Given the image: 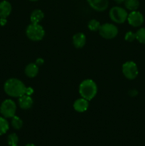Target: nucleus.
<instances>
[{
	"instance_id": "24",
	"label": "nucleus",
	"mask_w": 145,
	"mask_h": 146,
	"mask_svg": "<svg viewBox=\"0 0 145 146\" xmlns=\"http://www.w3.org/2000/svg\"><path fill=\"white\" fill-rule=\"evenodd\" d=\"M44 61L42 59V58H38V59L36 60V64L37 66H40V65H42L43 64H44Z\"/></svg>"
},
{
	"instance_id": "22",
	"label": "nucleus",
	"mask_w": 145,
	"mask_h": 146,
	"mask_svg": "<svg viewBox=\"0 0 145 146\" xmlns=\"http://www.w3.org/2000/svg\"><path fill=\"white\" fill-rule=\"evenodd\" d=\"M125 39L127 41H129V42H132L134 40L136 39V34L133 33L132 31H128L127 32V34H125Z\"/></svg>"
},
{
	"instance_id": "28",
	"label": "nucleus",
	"mask_w": 145,
	"mask_h": 146,
	"mask_svg": "<svg viewBox=\"0 0 145 146\" xmlns=\"http://www.w3.org/2000/svg\"><path fill=\"white\" fill-rule=\"evenodd\" d=\"M25 146H36L34 144H32V143H28L27 144V145H26Z\"/></svg>"
},
{
	"instance_id": "14",
	"label": "nucleus",
	"mask_w": 145,
	"mask_h": 146,
	"mask_svg": "<svg viewBox=\"0 0 145 146\" xmlns=\"http://www.w3.org/2000/svg\"><path fill=\"white\" fill-rule=\"evenodd\" d=\"M38 73V66L36 64H28L25 68V74L29 78H34L36 76Z\"/></svg>"
},
{
	"instance_id": "29",
	"label": "nucleus",
	"mask_w": 145,
	"mask_h": 146,
	"mask_svg": "<svg viewBox=\"0 0 145 146\" xmlns=\"http://www.w3.org/2000/svg\"><path fill=\"white\" fill-rule=\"evenodd\" d=\"M30 1H38V0H30Z\"/></svg>"
},
{
	"instance_id": "2",
	"label": "nucleus",
	"mask_w": 145,
	"mask_h": 146,
	"mask_svg": "<svg viewBox=\"0 0 145 146\" xmlns=\"http://www.w3.org/2000/svg\"><path fill=\"white\" fill-rule=\"evenodd\" d=\"M98 87L96 84L91 79L84 80L79 86V93L82 98L90 101L96 96Z\"/></svg>"
},
{
	"instance_id": "23",
	"label": "nucleus",
	"mask_w": 145,
	"mask_h": 146,
	"mask_svg": "<svg viewBox=\"0 0 145 146\" xmlns=\"http://www.w3.org/2000/svg\"><path fill=\"white\" fill-rule=\"evenodd\" d=\"M33 92H34V91H33L32 88H30V87L26 88V95L31 96V94H33Z\"/></svg>"
},
{
	"instance_id": "1",
	"label": "nucleus",
	"mask_w": 145,
	"mask_h": 146,
	"mask_svg": "<svg viewBox=\"0 0 145 146\" xmlns=\"http://www.w3.org/2000/svg\"><path fill=\"white\" fill-rule=\"evenodd\" d=\"M4 88L7 95L18 98L26 94V87L24 83L17 78H9L7 80L4 84Z\"/></svg>"
},
{
	"instance_id": "20",
	"label": "nucleus",
	"mask_w": 145,
	"mask_h": 146,
	"mask_svg": "<svg viewBox=\"0 0 145 146\" xmlns=\"http://www.w3.org/2000/svg\"><path fill=\"white\" fill-rule=\"evenodd\" d=\"M100 24L98 21L95 19H92L89 21L88 23V29L92 31H99L100 27Z\"/></svg>"
},
{
	"instance_id": "7",
	"label": "nucleus",
	"mask_w": 145,
	"mask_h": 146,
	"mask_svg": "<svg viewBox=\"0 0 145 146\" xmlns=\"http://www.w3.org/2000/svg\"><path fill=\"white\" fill-rule=\"evenodd\" d=\"M122 73L127 78L133 80L138 76V68L136 64L134 61H129L122 65Z\"/></svg>"
},
{
	"instance_id": "10",
	"label": "nucleus",
	"mask_w": 145,
	"mask_h": 146,
	"mask_svg": "<svg viewBox=\"0 0 145 146\" xmlns=\"http://www.w3.org/2000/svg\"><path fill=\"white\" fill-rule=\"evenodd\" d=\"M89 106V103H88V100L85 99V98H79V99L76 100L73 104V108L77 112L82 113L87 111Z\"/></svg>"
},
{
	"instance_id": "5",
	"label": "nucleus",
	"mask_w": 145,
	"mask_h": 146,
	"mask_svg": "<svg viewBox=\"0 0 145 146\" xmlns=\"http://www.w3.org/2000/svg\"><path fill=\"white\" fill-rule=\"evenodd\" d=\"M16 111V104L11 99H7L4 101L0 107V112L1 115L6 118H13L15 115Z\"/></svg>"
},
{
	"instance_id": "13",
	"label": "nucleus",
	"mask_w": 145,
	"mask_h": 146,
	"mask_svg": "<svg viewBox=\"0 0 145 146\" xmlns=\"http://www.w3.org/2000/svg\"><path fill=\"white\" fill-rule=\"evenodd\" d=\"M11 12V5L9 1L0 2V18H7Z\"/></svg>"
},
{
	"instance_id": "27",
	"label": "nucleus",
	"mask_w": 145,
	"mask_h": 146,
	"mask_svg": "<svg viewBox=\"0 0 145 146\" xmlns=\"http://www.w3.org/2000/svg\"><path fill=\"white\" fill-rule=\"evenodd\" d=\"M115 1L117 3H122L123 1H125V0H115Z\"/></svg>"
},
{
	"instance_id": "30",
	"label": "nucleus",
	"mask_w": 145,
	"mask_h": 146,
	"mask_svg": "<svg viewBox=\"0 0 145 146\" xmlns=\"http://www.w3.org/2000/svg\"><path fill=\"white\" fill-rule=\"evenodd\" d=\"M14 146H18V145H14Z\"/></svg>"
},
{
	"instance_id": "6",
	"label": "nucleus",
	"mask_w": 145,
	"mask_h": 146,
	"mask_svg": "<svg viewBox=\"0 0 145 146\" xmlns=\"http://www.w3.org/2000/svg\"><path fill=\"white\" fill-rule=\"evenodd\" d=\"M99 33L104 38L112 39L117 35L118 29L112 24H104L100 27Z\"/></svg>"
},
{
	"instance_id": "21",
	"label": "nucleus",
	"mask_w": 145,
	"mask_h": 146,
	"mask_svg": "<svg viewBox=\"0 0 145 146\" xmlns=\"http://www.w3.org/2000/svg\"><path fill=\"white\" fill-rule=\"evenodd\" d=\"M7 142L10 146L17 145L18 142V138L16 133H11L7 138Z\"/></svg>"
},
{
	"instance_id": "3",
	"label": "nucleus",
	"mask_w": 145,
	"mask_h": 146,
	"mask_svg": "<svg viewBox=\"0 0 145 146\" xmlns=\"http://www.w3.org/2000/svg\"><path fill=\"white\" fill-rule=\"evenodd\" d=\"M27 37L31 41H38L42 39L45 35V31L39 24H32L28 26L26 31Z\"/></svg>"
},
{
	"instance_id": "18",
	"label": "nucleus",
	"mask_w": 145,
	"mask_h": 146,
	"mask_svg": "<svg viewBox=\"0 0 145 146\" xmlns=\"http://www.w3.org/2000/svg\"><path fill=\"white\" fill-rule=\"evenodd\" d=\"M11 120V125H12L13 128L14 129L19 130L22 128L23 126V121L19 117L16 116V115H14Z\"/></svg>"
},
{
	"instance_id": "12",
	"label": "nucleus",
	"mask_w": 145,
	"mask_h": 146,
	"mask_svg": "<svg viewBox=\"0 0 145 146\" xmlns=\"http://www.w3.org/2000/svg\"><path fill=\"white\" fill-rule=\"evenodd\" d=\"M18 104H19V106L22 109H29V108H31L33 105V99L30 97V96L24 94L22 96L19 97Z\"/></svg>"
},
{
	"instance_id": "26",
	"label": "nucleus",
	"mask_w": 145,
	"mask_h": 146,
	"mask_svg": "<svg viewBox=\"0 0 145 146\" xmlns=\"http://www.w3.org/2000/svg\"><path fill=\"white\" fill-rule=\"evenodd\" d=\"M129 94H130V95L132 96H136L137 95L138 93L136 90H132V91H131L130 92H129Z\"/></svg>"
},
{
	"instance_id": "11",
	"label": "nucleus",
	"mask_w": 145,
	"mask_h": 146,
	"mask_svg": "<svg viewBox=\"0 0 145 146\" xmlns=\"http://www.w3.org/2000/svg\"><path fill=\"white\" fill-rule=\"evenodd\" d=\"M85 42H86V37L85 34L82 33H77L72 37V43L75 48H82L85 46Z\"/></svg>"
},
{
	"instance_id": "8",
	"label": "nucleus",
	"mask_w": 145,
	"mask_h": 146,
	"mask_svg": "<svg viewBox=\"0 0 145 146\" xmlns=\"http://www.w3.org/2000/svg\"><path fill=\"white\" fill-rule=\"evenodd\" d=\"M144 17L142 13L137 11H133L128 14L127 21L131 26L134 27H140L144 23Z\"/></svg>"
},
{
	"instance_id": "4",
	"label": "nucleus",
	"mask_w": 145,
	"mask_h": 146,
	"mask_svg": "<svg viewBox=\"0 0 145 146\" xmlns=\"http://www.w3.org/2000/svg\"><path fill=\"white\" fill-rule=\"evenodd\" d=\"M109 17L117 24H122L127 19L128 14L125 9L119 7H114L109 11Z\"/></svg>"
},
{
	"instance_id": "16",
	"label": "nucleus",
	"mask_w": 145,
	"mask_h": 146,
	"mask_svg": "<svg viewBox=\"0 0 145 146\" xmlns=\"http://www.w3.org/2000/svg\"><path fill=\"white\" fill-rule=\"evenodd\" d=\"M125 5L129 11H136L139 7V1L138 0H125Z\"/></svg>"
},
{
	"instance_id": "15",
	"label": "nucleus",
	"mask_w": 145,
	"mask_h": 146,
	"mask_svg": "<svg viewBox=\"0 0 145 146\" xmlns=\"http://www.w3.org/2000/svg\"><path fill=\"white\" fill-rule=\"evenodd\" d=\"M44 14L41 10L36 9L31 13V21L32 24H39L40 21L44 19Z\"/></svg>"
},
{
	"instance_id": "9",
	"label": "nucleus",
	"mask_w": 145,
	"mask_h": 146,
	"mask_svg": "<svg viewBox=\"0 0 145 146\" xmlns=\"http://www.w3.org/2000/svg\"><path fill=\"white\" fill-rule=\"evenodd\" d=\"M89 5L98 11H103L107 8L108 0H88Z\"/></svg>"
},
{
	"instance_id": "19",
	"label": "nucleus",
	"mask_w": 145,
	"mask_h": 146,
	"mask_svg": "<svg viewBox=\"0 0 145 146\" xmlns=\"http://www.w3.org/2000/svg\"><path fill=\"white\" fill-rule=\"evenodd\" d=\"M136 39L141 44H145V28H141L136 31Z\"/></svg>"
},
{
	"instance_id": "17",
	"label": "nucleus",
	"mask_w": 145,
	"mask_h": 146,
	"mask_svg": "<svg viewBox=\"0 0 145 146\" xmlns=\"http://www.w3.org/2000/svg\"><path fill=\"white\" fill-rule=\"evenodd\" d=\"M9 125L8 121L4 118V117H0V135H4L9 130Z\"/></svg>"
},
{
	"instance_id": "25",
	"label": "nucleus",
	"mask_w": 145,
	"mask_h": 146,
	"mask_svg": "<svg viewBox=\"0 0 145 146\" xmlns=\"http://www.w3.org/2000/svg\"><path fill=\"white\" fill-rule=\"evenodd\" d=\"M7 24V19L6 18H0V24L1 26H4Z\"/></svg>"
}]
</instances>
